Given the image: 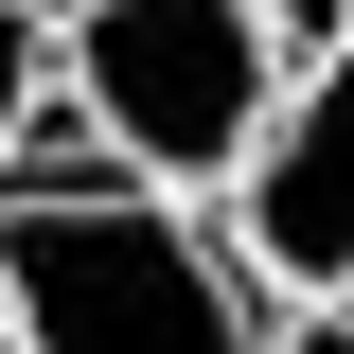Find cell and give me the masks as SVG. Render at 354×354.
I'll use <instances>...</instances> for the list:
<instances>
[{"mask_svg": "<svg viewBox=\"0 0 354 354\" xmlns=\"http://www.w3.org/2000/svg\"><path fill=\"white\" fill-rule=\"evenodd\" d=\"M36 106H53V0H0V160H18Z\"/></svg>", "mask_w": 354, "mask_h": 354, "instance_id": "cell-4", "label": "cell"}, {"mask_svg": "<svg viewBox=\"0 0 354 354\" xmlns=\"http://www.w3.org/2000/svg\"><path fill=\"white\" fill-rule=\"evenodd\" d=\"M0 354H18V337H0Z\"/></svg>", "mask_w": 354, "mask_h": 354, "instance_id": "cell-7", "label": "cell"}, {"mask_svg": "<svg viewBox=\"0 0 354 354\" xmlns=\"http://www.w3.org/2000/svg\"><path fill=\"white\" fill-rule=\"evenodd\" d=\"M266 354H354V301H283V319H266Z\"/></svg>", "mask_w": 354, "mask_h": 354, "instance_id": "cell-5", "label": "cell"}, {"mask_svg": "<svg viewBox=\"0 0 354 354\" xmlns=\"http://www.w3.org/2000/svg\"><path fill=\"white\" fill-rule=\"evenodd\" d=\"M266 283L195 195H0V337L18 354H266Z\"/></svg>", "mask_w": 354, "mask_h": 354, "instance_id": "cell-1", "label": "cell"}, {"mask_svg": "<svg viewBox=\"0 0 354 354\" xmlns=\"http://www.w3.org/2000/svg\"><path fill=\"white\" fill-rule=\"evenodd\" d=\"M230 266L266 301H354V36H319L266 106V142L230 160Z\"/></svg>", "mask_w": 354, "mask_h": 354, "instance_id": "cell-3", "label": "cell"}, {"mask_svg": "<svg viewBox=\"0 0 354 354\" xmlns=\"http://www.w3.org/2000/svg\"><path fill=\"white\" fill-rule=\"evenodd\" d=\"M301 53L266 36V0H53V88L142 195H230Z\"/></svg>", "mask_w": 354, "mask_h": 354, "instance_id": "cell-2", "label": "cell"}, {"mask_svg": "<svg viewBox=\"0 0 354 354\" xmlns=\"http://www.w3.org/2000/svg\"><path fill=\"white\" fill-rule=\"evenodd\" d=\"M266 36H283V53H319V36H354V0H266Z\"/></svg>", "mask_w": 354, "mask_h": 354, "instance_id": "cell-6", "label": "cell"}]
</instances>
